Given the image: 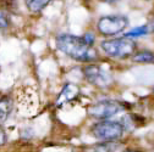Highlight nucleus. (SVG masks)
I'll return each instance as SVG.
<instances>
[{
  "mask_svg": "<svg viewBox=\"0 0 154 152\" xmlns=\"http://www.w3.org/2000/svg\"><path fill=\"white\" fill-rule=\"evenodd\" d=\"M149 33V28L147 25H143L141 27H137V28H133L131 29L130 32L125 33V37H130V38H138V37H143V35H147Z\"/></svg>",
  "mask_w": 154,
  "mask_h": 152,
  "instance_id": "12",
  "label": "nucleus"
},
{
  "mask_svg": "<svg viewBox=\"0 0 154 152\" xmlns=\"http://www.w3.org/2000/svg\"><path fill=\"white\" fill-rule=\"evenodd\" d=\"M83 75L86 80L99 89H106L112 84V74L109 69L97 63H89L83 67Z\"/></svg>",
  "mask_w": 154,
  "mask_h": 152,
  "instance_id": "5",
  "label": "nucleus"
},
{
  "mask_svg": "<svg viewBox=\"0 0 154 152\" xmlns=\"http://www.w3.org/2000/svg\"><path fill=\"white\" fill-rule=\"evenodd\" d=\"M153 92H154V88H153Z\"/></svg>",
  "mask_w": 154,
  "mask_h": 152,
  "instance_id": "18",
  "label": "nucleus"
},
{
  "mask_svg": "<svg viewBox=\"0 0 154 152\" xmlns=\"http://www.w3.org/2000/svg\"><path fill=\"white\" fill-rule=\"evenodd\" d=\"M122 148V145H120L116 141H102V144L94 145L93 151H119Z\"/></svg>",
  "mask_w": 154,
  "mask_h": 152,
  "instance_id": "11",
  "label": "nucleus"
},
{
  "mask_svg": "<svg viewBox=\"0 0 154 152\" xmlns=\"http://www.w3.org/2000/svg\"><path fill=\"white\" fill-rule=\"evenodd\" d=\"M12 110V100L9 96L0 98V123H3L8 119L9 115Z\"/></svg>",
  "mask_w": 154,
  "mask_h": 152,
  "instance_id": "8",
  "label": "nucleus"
},
{
  "mask_svg": "<svg viewBox=\"0 0 154 152\" xmlns=\"http://www.w3.org/2000/svg\"><path fill=\"white\" fill-rule=\"evenodd\" d=\"M6 139H8V136H6V133H5L4 128L0 127V146H3L6 142Z\"/></svg>",
  "mask_w": 154,
  "mask_h": 152,
  "instance_id": "15",
  "label": "nucleus"
},
{
  "mask_svg": "<svg viewBox=\"0 0 154 152\" xmlns=\"http://www.w3.org/2000/svg\"><path fill=\"white\" fill-rule=\"evenodd\" d=\"M51 0H25L27 9L33 13H39Z\"/></svg>",
  "mask_w": 154,
  "mask_h": 152,
  "instance_id": "10",
  "label": "nucleus"
},
{
  "mask_svg": "<svg viewBox=\"0 0 154 152\" xmlns=\"http://www.w3.org/2000/svg\"><path fill=\"white\" fill-rule=\"evenodd\" d=\"M132 60L137 63H152L154 65V54L148 50L137 51L132 55Z\"/></svg>",
  "mask_w": 154,
  "mask_h": 152,
  "instance_id": "9",
  "label": "nucleus"
},
{
  "mask_svg": "<svg viewBox=\"0 0 154 152\" xmlns=\"http://www.w3.org/2000/svg\"><path fill=\"white\" fill-rule=\"evenodd\" d=\"M82 37H83L85 42H86L88 45H91V46L94 45V42H95V34H94L93 32H86Z\"/></svg>",
  "mask_w": 154,
  "mask_h": 152,
  "instance_id": "14",
  "label": "nucleus"
},
{
  "mask_svg": "<svg viewBox=\"0 0 154 152\" xmlns=\"http://www.w3.org/2000/svg\"><path fill=\"white\" fill-rule=\"evenodd\" d=\"M80 95V88L77 86L76 84H72V83H67L64 85L63 90L60 91L59 94V96H57L56 99V102L55 105L57 107H63L65 106L66 104L73 101L77 96Z\"/></svg>",
  "mask_w": 154,
  "mask_h": 152,
  "instance_id": "7",
  "label": "nucleus"
},
{
  "mask_svg": "<svg viewBox=\"0 0 154 152\" xmlns=\"http://www.w3.org/2000/svg\"><path fill=\"white\" fill-rule=\"evenodd\" d=\"M102 50L112 59H127L136 52V43L130 37L112 38L100 43Z\"/></svg>",
  "mask_w": 154,
  "mask_h": 152,
  "instance_id": "2",
  "label": "nucleus"
},
{
  "mask_svg": "<svg viewBox=\"0 0 154 152\" xmlns=\"http://www.w3.org/2000/svg\"><path fill=\"white\" fill-rule=\"evenodd\" d=\"M10 26V17L5 9L0 7V29H6Z\"/></svg>",
  "mask_w": 154,
  "mask_h": 152,
  "instance_id": "13",
  "label": "nucleus"
},
{
  "mask_svg": "<svg viewBox=\"0 0 154 152\" xmlns=\"http://www.w3.org/2000/svg\"><path fill=\"white\" fill-rule=\"evenodd\" d=\"M128 26V20L124 15H108L98 20L97 29L104 37L118 35L126 29Z\"/></svg>",
  "mask_w": 154,
  "mask_h": 152,
  "instance_id": "4",
  "label": "nucleus"
},
{
  "mask_svg": "<svg viewBox=\"0 0 154 152\" xmlns=\"http://www.w3.org/2000/svg\"><path fill=\"white\" fill-rule=\"evenodd\" d=\"M56 46L61 52L77 62H93L99 59V55L93 46L88 45L83 37L63 33L56 37Z\"/></svg>",
  "mask_w": 154,
  "mask_h": 152,
  "instance_id": "1",
  "label": "nucleus"
},
{
  "mask_svg": "<svg viewBox=\"0 0 154 152\" xmlns=\"http://www.w3.org/2000/svg\"><path fill=\"white\" fill-rule=\"evenodd\" d=\"M100 1H104V3H114V1H116V0H100Z\"/></svg>",
  "mask_w": 154,
  "mask_h": 152,
  "instance_id": "16",
  "label": "nucleus"
},
{
  "mask_svg": "<svg viewBox=\"0 0 154 152\" xmlns=\"http://www.w3.org/2000/svg\"><path fill=\"white\" fill-rule=\"evenodd\" d=\"M152 29H153V33H154V23H153V28Z\"/></svg>",
  "mask_w": 154,
  "mask_h": 152,
  "instance_id": "17",
  "label": "nucleus"
},
{
  "mask_svg": "<svg viewBox=\"0 0 154 152\" xmlns=\"http://www.w3.org/2000/svg\"><path fill=\"white\" fill-rule=\"evenodd\" d=\"M125 127L121 121H99L92 127V134L100 141H118L124 135Z\"/></svg>",
  "mask_w": 154,
  "mask_h": 152,
  "instance_id": "3",
  "label": "nucleus"
},
{
  "mask_svg": "<svg viewBox=\"0 0 154 152\" xmlns=\"http://www.w3.org/2000/svg\"><path fill=\"white\" fill-rule=\"evenodd\" d=\"M124 110V104L115 100H102L88 108L89 117L94 119H108Z\"/></svg>",
  "mask_w": 154,
  "mask_h": 152,
  "instance_id": "6",
  "label": "nucleus"
}]
</instances>
